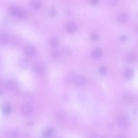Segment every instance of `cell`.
<instances>
[{
	"label": "cell",
	"mask_w": 138,
	"mask_h": 138,
	"mask_svg": "<svg viewBox=\"0 0 138 138\" xmlns=\"http://www.w3.org/2000/svg\"><path fill=\"white\" fill-rule=\"evenodd\" d=\"M20 135V131L18 129L9 131L6 134L7 138H17Z\"/></svg>",
	"instance_id": "4"
},
{
	"label": "cell",
	"mask_w": 138,
	"mask_h": 138,
	"mask_svg": "<svg viewBox=\"0 0 138 138\" xmlns=\"http://www.w3.org/2000/svg\"><path fill=\"white\" fill-rule=\"evenodd\" d=\"M61 54L60 51L58 50H53L51 52V56L53 59H57L60 56Z\"/></svg>",
	"instance_id": "23"
},
{
	"label": "cell",
	"mask_w": 138,
	"mask_h": 138,
	"mask_svg": "<svg viewBox=\"0 0 138 138\" xmlns=\"http://www.w3.org/2000/svg\"><path fill=\"white\" fill-rule=\"evenodd\" d=\"M123 98L126 101L130 102L132 100L133 97L132 94H126L123 96Z\"/></svg>",
	"instance_id": "25"
},
{
	"label": "cell",
	"mask_w": 138,
	"mask_h": 138,
	"mask_svg": "<svg viewBox=\"0 0 138 138\" xmlns=\"http://www.w3.org/2000/svg\"><path fill=\"white\" fill-rule=\"evenodd\" d=\"M30 5L33 9H38L41 7V2L38 0H33L31 1Z\"/></svg>",
	"instance_id": "14"
},
{
	"label": "cell",
	"mask_w": 138,
	"mask_h": 138,
	"mask_svg": "<svg viewBox=\"0 0 138 138\" xmlns=\"http://www.w3.org/2000/svg\"><path fill=\"white\" fill-rule=\"evenodd\" d=\"M25 51L26 54L29 56H32L35 55L36 53V49L32 46H28L25 48Z\"/></svg>",
	"instance_id": "10"
},
{
	"label": "cell",
	"mask_w": 138,
	"mask_h": 138,
	"mask_svg": "<svg viewBox=\"0 0 138 138\" xmlns=\"http://www.w3.org/2000/svg\"><path fill=\"white\" fill-rule=\"evenodd\" d=\"M45 67L43 64L38 63L34 65L33 67V71L37 74H42L44 72Z\"/></svg>",
	"instance_id": "2"
},
{
	"label": "cell",
	"mask_w": 138,
	"mask_h": 138,
	"mask_svg": "<svg viewBox=\"0 0 138 138\" xmlns=\"http://www.w3.org/2000/svg\"><path fill=\"white\" fill-rule=\"evenodd\" d=\"M9 10L11 14L19 18L24 19L28 16V12L26 9L17 5H11Z\"/></svg>",
	"instance_id": "1"
},
{
	"label": "cell",
	"mask_w": 138,
	"mask_h": 138,
	"mask_svg": "<svg viewBox=\"0 0 138 138\" xmlns=\"http://www.w3.org/2000/svg\"><path fill=\"white\" fill-rule=\"evenodd\" d=\"M128 121L124 117H121L119 120V124L122 128H126L128 126Z\"/></svg>",
	"instance_id": "12"
},
{
	"label": "cell",
	"mask_w": 138,
	"mask_h": 138,
	"mask_svg": "<svg viewBox=\"0 0 138 138\" xmlns=\"http://www.w3.org/2000/svg\"><path fill=\"white\" fill-rule=\"evenodd\" d=\"M102 138H108V137H102Z\"/></svg>",
	"instance_id": "35"
},
{
	"label": "cell",
	"mask_w": 138,
	"mask_h": 138,
	"mask_svg": "<svg viewBox=\"0 0 138 138\" xmlns=\"http://www.w3.org/2000/svg\"><path fill=\"white\" fill-rule=\"evenodd\" d=\"M89 3L92 5H97L99 3V1L98 0H91L90 1Z\"/></svg>",
	"instance_id": "29"
},
{
	"label": "cell",
	"mask_w": 138,
	"mask_h": 138,
	"mask_svg": "<svg viewBox=\"0 0 138 138\" xmlns=\"http://www.w3.org/2000/svg\"><path fill=\"white\" fill-rule=\"evenodd\" d=\"M99 71L102 75H105L107 72L106 67L104 66H100L99 68Z\"/></svg>",
	"instance_id": "26"
},
{
	"label": "cell",
	"mask_w": 138,
	"mask_h": 138,
	"mask_svg": "<svg viewBox=\"0 0 138 138\" xmlns=\"http://www.w3.org/2000/svg\"><path fill=\"white\" fill-rule=\"evenodd\" d=\"M115 138H125V137L123 135V134H119Z\"/></svg>",
	"instance_id": "32"
},
{
	"label": "cell",
	"mask_w": 138,
	"mask_h": 138,
	"mask_svg": "<svg viewBox=\"0 0 138 138\" xmlns=\"http://www.w3.org/2000/svg\"><path fill=\"white\" fill-rule=\"evenodd\" d=\"M90 38L93 40H96L99 38V35L96 32H93L90 35Z\"/></svg>",
	"instance_id": "27"
},
{
	"label": "cell",
	"mask_w": 138,
	"mask_h": 138,
	"mask_svg": "<svg viewBox=\"0 0 138 138\" xmlns=\"http://www.w3.org/2000/svg\"><path fill=\"white\" fill-rule=\"evenodd\" d=\"M128 19V16L126 13L121 12L119 13L117 16V20L118 22L121 23H124L127 22Z\"/></svg>",
	"instance_id": "6"
},
{
	"label": "cell",
	"mask_w": 138,
	"mask_h": 138,
	"mask_svg": "<svg viewBox=\"0 0 138 138\" xmlns=\"http://www.w3.org/2000/svg\"><path fill=\"white\" fill-rule=\"evenodd\" d=\"M87 81V79L84 77L83 76H78L76 77L74 82L77 86H83L86 84Z\"/></svg>",
	"instance_id": "5"
},
{
	"label": "cell",
	"mask_w": 138,
	"mask_h": 138,
	"mask_svg": "<svg viewBox=\"0 0 138 138\" xmlns=\"http://www.w3.org/2000/svg\"><path fill=\"white\" fill-rule=\"evenodd\" d=\"M25 101L28 103L32 102L34 99L33 94L30 92H27L25 93L23 97Z\"/></svg>",
	"instance_id": "16"
},
{
	"label": "cell",
	"mask_w": 138,
	"mask_h": 138,
	"mask_svg": "<svg viewBox=\"0 0 138 138\" xmlns=\"http://www.w3.org/2000/svg\"><path fill=\"white\" fill-rule=\"evenodd\" d=\"M137 32H138V26H137Z\"/></svg>",
	"instance_id": "34"
},
{
	"label": "cell",
	"mask_w": 138,
	"mask_h": 138,
	"mask_svg": "<svg viewBox=\"0 0 138 138\" xmlns=\"http://www.w3.org/2000/svg\"><path fill=\"white\" fill-rule=\"evenodd\" d=\"M61 53L63 54L64 55H70L72 53V50L71 48L67 47H64L62 48L61 51H60Z\"/></svg>",
	"instance_id": "22"
},
{
	"label": "cell",
	"mask_w": 138,
	"mask_h": 138,
	"mask_svg": "<svg viewBox=\"0 0 138 138\" xmlns=\"http://www.w3.org/2000/svg\"><path fill=\"white\" fill-rule=\"evenodd\" d=\"M19 65L21 68H26L29 65V61L26 57H21L19 60Z\"/></svg>",
	"instance_id": "13"
},
{
	"label": "cell",
	"mask_w": 138,
	"mask_h": 138,
	"mask_svg": "<svg viewBox=\"0 0 138 138\" xmlns=\"http://www.w3.org/2000/svg\"><path fill=\"white\" fill-rule=\"evenodd\" d=\"M5 87L8 89L12 90L16 88L17 87V84L15 81L13 80H10L6 82Z\"/></svg>",
	"instance_id": "9"
},
{
	"label": "cell",
	"mask_w": 138,
	"mask_h": 138,
	"mask_svg": "<svg viewBox=\"0 0 138 138\" xmlns=\"http://www.w3.org/2000/svg\"><path fill=\"white\" fill-rule=\"evenodd\" d=\"M3 91H2V90H1V89H0V96H1L2 95H3Z\"/></svg>",
	"instance_id": "33"
},
{
	"label": "cell",
	"mask_w": 138,
	"mask_h": 138,
	"mask_svg": "<svg viewBox=\"0 0 138 138\" xmlns=\"http://www.w3.org/2000/svg\"><path fill=\"white\" fill-rule=\"evenodd\" d=\"M54 132V130L53 128H47L43 132V137L44 138H50L53 135Z\"/></svg>",
	"instance_id": "11"
},
{
	"label": "cell",
	"mask_w": 138,
	"mask_h": 138,
	"mask_svg": "<svg viewBox=\"0 0 138 138\" xmlns=\"http://www.w3.org/2000/svg\"><path fill=\"white\" fill-rule=\"evenodd\" d=\"M9 37L8 35L5 33H3L0 34V43L5 44L7 43L9 40Z\"/></svg>",
	"instance_id": "20"
},
{
	"label": "cell",
	"mask_w": 138,
	"mask_h": 138,
	"mask_svg": "<svg viewBox=\"0 0 138 138\" xmlns=\"http://www.w3.org/2000/svg\"></svg>",
	"instance_id": "36"
},
{
	"label": "cell",
	"mask_w": 138,
	"mask_h": 138,
	"mask_svg": "<svg viewBox=\"0 0 138 138\" xmlns=\"http://www.w3.org/2000/svg\"><path fill=\"white\" fill-rule=\"evenodd\" d=\"M11 110V107L10 104L7 103L3 106L2 111L3 113L5 115H8L10 114Z\"/></svg>",
	"instance_id": "18"
},
{
	"label": "cell",
	"mask_w": 138,
	"mask_h": 138,
	"mask_svg": "<svg viewBox=\"0 0 138 138\" xmlns=\"http://www.w3.org/2000/svg\"><path fill=\"white\" fill-rule=\"evenodd\" d=\"M49 43L52 47H56L58 46L59 44V40L56 37L53 36L49 38Z\"/></svg>",
	"instance_id": "17"
},
{
	"label": "cell",
	"mask_w": 138,
	"mask_h": 138,
	"mask_svg": "<svg viewBox=\"0 0 138 138\" xmlns=\"http://www.w3.org/2000/svg\"><path fill=\"white\" fill-rule=\"evenodd\" d=\"M116 2H117V1H115V0L111 1L109 2V4L111 6H114V5H115L116 4Z\"/></svg>",
	"instance_id": "31"
},
{
	"label": "cell",
	"mask_w": 138,
	"mask_h": 138,
	"mask_svg": "<svg viewBox=\"0 0 138 138\" xmlns=\"http://www.w3.org/2000/svg\"><path fill=\"white\" fill-rule=\"evenodd\" d=\"M66 31L69 33L74 32L76 30V26L73 23H69L66 26Z\"/></svg>",
	"instance_id": "15"
},
{
	"label": "cell",
	"mask_w": 138,
	"mask_h": 138,
	"mask_svg": "<svg viewBox=\"0 0 138 138\" xmlns=\"http://www.w3.org/2000/svg\"><path fill=\"white\" fill-rule=\"evenodd\" d=\"M103 54V51L100 48H94L91 52V56L94 59H97L102 57Z\"/></svg>",
	"instance_id": "3"
},
{
	"label": "cell",
	"mask_w": 138,
	"mask_h": 138,
	"mask_svg": "<svg viewBox=\"0 0 138 138\" xmlns=\"http://www.w3.org/2000/svg\"><path fill=\"white\" fill-rule=\"evenodd\" d=\"M128 39V37L126 35L122 36L120 38V41L122 42L126 41Z\"/></svg>",
	"instance_id": "28"
},
{
	"label": "cell",
	"mask_w": 138,
	"mask_h": 138,
	"mask_svg": "<svg viewBox=\"0 0 138 138\" xmlns=\"http://www.w3.org/2000/svg\"><path fill=\"white\" fill-rule=\"evenodd\" d=\"M76 77L77 76L74 73L70 72L67 74L66 78L68 82H74Z\"/></svg>",
	"instance_id": "21"
},
{
	"label": "cell",
	"mask_w": 138,
	"mask_h": 138,
	"mask_svg": "<svg viewBox=\"0 0 138 138\" xmlns=\"http://www.w3.org/2000/svg\"><path fill=\"white\" fill-rule=\"evenodd\" d=\"M21 138H31V137L28 133H24L21 136Z\"/></svg>",
	"instance_id": "30"
},
{
	"label": "cell",
	"mask_w": 138,
	"mask_h": 138,
	"mask_svg": "<svg viewBox=\"0 0 138 138\" xmlns=\"http://www.w3.org/2000/svg\"><path fill=\"white\" fill-rule=\"evenodd\" d=\"M57 13V9L54 7H52L49 9V13L51 16H55V15H56Z\"/></svg>",
	"instance_id": "24"
},
{
	"label": "cell",
	"mask_w": 138,
	"mask_h": 138,
	"mask_svg": "<svg viewBox=\"0 0 138 138\" xmlns=\"http://www.w3.org/2000/svg\"><path fill=\"white\" fill-rule=\"evenodd\" d=\"M134 75V71L131 68H126L123 72V76L126 80H131L133 77Z\"/></svg>",
	"instance_id": "7"
},
{
	"label": "cell",
	"mask_w": 138,
	"mask_h": 138,
	"mask_svg": "<svg viewBox=\"0 0 138 138\" xmlns=\"http://www.w3.org/2000/svg\"><path fill=\"white\" fill-rule=\"evenodd\" d=\"M137 59V56L133 53H128L126 56V60L129 63H132L135 62Z\"/></svg>",
	"instance_id": "19"
},
{
	"label": "cell",
	"mask_w": 138,
	"mask_h": 138,
	"mask_svg": "<svg viewBox=\"0 0 138 138\" xmlns=\"http://www.w3.org/2000/svg\"><path fill=\"white\" fill-rule=\"evenodd\" d=\"M22 111L23 115H30L32 112V107L28 104L25 105L22 107Z\"/></svg>",
	"instance_id": "8"
}]
</instances>
